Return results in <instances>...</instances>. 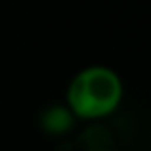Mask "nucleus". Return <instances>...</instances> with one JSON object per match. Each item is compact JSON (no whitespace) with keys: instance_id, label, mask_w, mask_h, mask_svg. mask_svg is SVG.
Here are the masks:
<instances>
[{"instance_id":"1","label":"nucleus","mask_w":151,"mask_h":151,"mask_svg":"<svg viewBox=\"0 0 151 151\" xmlns=\"http://www.w3.org/2000/svg\"><path fill=\"white\" fill-rule=\"evenodd\" d=\"M122 96L124 84L121 75L107 65L94 63L73 75L67 84L65 105L75 119L96 121L115 113Z\"/></svg>"},{"instance_id":"2","label":"nucleus","mask_w":151,"mask_h":151,"mask_svg":"<svg viewBox=\"0 0 151 151\" xmlns=\"http://www.w3.org/2000/svg\"><path fill=\"white\" fill-rule=\"evenodd\" d=\"M75 115L69 111V107L65 103H54L48 105L40 111L38 117V124L50 136H63L69 130H73L75 126Z\"/></svg>"}]
</instances>
